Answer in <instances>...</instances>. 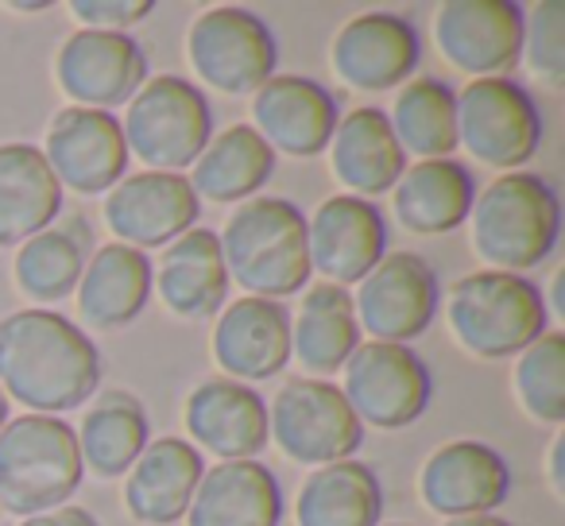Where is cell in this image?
<instances>
[{"label":"cell","mask_w":565,"mask_h":526,"mask_svg":"<svg viewBox=\"0 0 565 526\" xmlns=\"http://www.w3.org/2000/svg\"><path fill=\"white\" fill-rule=\"evenodd\" d=\"M395 140L407 155L449 159L457 140V94L441 78H411L387 112Z\"/></svg>","instance_id":"cell-33"},{"label":"cell","mask_w":565,"mask_h":526,"mask_svg":"<svg viewBox=\"0 0 565 526\" xmlns=\"http://www.w3.org/2000/svg\"><path fill=\"white\" fill-rule=\"evenodd\" d=\"M345 399L361 426L376 430H407L426 415L434 395L430 368L411 345H387L369 341L356 345V353L345 361Z\"/></svg>","instance_id":"cell-10"},{"label":"cell","mask_w":565,"mask_h":526,"mask_svg":"<svg viewBox=\"0 0 565 526\" xmlns=\"http://www.w3.org/2000/svg\"><path fill=\"white\" fill-rule=\"evenodd\" d=\"M438 276L415 251H387L353 294L361 333H372V341H387V345H411L415 337H423L438 318Z\"/></svg>","instance_id":"cell-11"},{"label":"cell","mask_w":565,"mask_h":526,"mask_svg":"<svg viewBox=\"0 0 565 526\" xmlns=\"http://www.w3.org/2000/svg\"><path fill=\"white\" fill-rule=\"evenodd\" d=\"M221 256L233 283L256 299H287L310 283L307 213L291 197H248L233 210L221 236Z\"/></svg>","instance_id":"cell-2"},{"label":"cell","mask_w":565,"mask_h":526,"mask_svg":"<svg viewBox=\"0 0 565 526\" xmlns=\"http://www.w3.org/2000/svg\"><path fill=\"white\" fill-rule=\"evenodd\" d=\"M446 322L465 353L480 361H508L546 333L550 310L526 276L472 271L449 287Z\"/></svg>","instance_id":"cell-5"},{"label":"cell","mask_w":565,"mask_h":526,"mask_svg":"<svg viewBox=\"0 0 565 526\" xmlns=\"http://www.w3.org/2000/svg\"><path fill=\"white\" fill-rule=\"evenodd\" d=\"M361 345L353 294L345 287L318 283L307 291L299 314L291 318V356L310 372V379H326L345 368V361Z\"/></svg>","instance_id":"cell-29"},{"label":"cell","mask_w":565,"mask_h":526,"mask_svg":"<svg viewBox=\"0 0 565 526\" xmlns=\"http://www.w3.org/2000/svg\"><path fill=\"white\" fill-rule=\"evenodd\" d=\"M515 395L534 422H565V337L542 333L515 361Z\"/></svg>","instance_id":"cell-35"},{"label":"cell","mask_w":565,"mask_h":526,"mask_svg":"<svg viewBox=\"0 0 565 526\" xmlns=\"http://www.w3.org/2000/svg\"><path fill=\"white\" fill-rule=\"evenodd\" d=\"M210 345L225 379L236 384L275 379L291 364V314L282 302L256 299V294L225 302Z\"/></svg>","instance_id":"cell-20"},{"label":"cell","mask_w":565,"mask_h":526,"mask_svg":"<svg viewBox=\"0 0 565 526\" xmlns=\"http://www.w3.org/2000/svg\"><path fill=\"white\" fill-rule=\"evenodd\" d=\"M205 476V457L186 438L148 441L128 469L125 507L143 526H171L186 518L190 500Z\"/></svg>","instance_id":"cell-22"},{"label":"cell","mask_w":565,"mask_h":526,"mask_svg":"<svg viewBox=\"0 0 565 526\" xmlns=\"http://www.w3.org/2000/svg\"><path fill=\"white\" fill-rule=\"evenodd\" d=\"M333 74L364 94L407 86L423 63L418 28L399 12H361L338 32L330 47Z\"/></svg>","instance_id":"cell-16"},{"label":"cell","mask_w":565,"mask_h":526,"mask_svg":"<svg viewBox=\"0 0 565 526\" xmlns=\"http://www.w3.org/2000/svg\"><path fill=\"white\" fill-rule=\"evenodd\" d=\"M74 433H78L82 464H89L97 476L113 480V476H125L136 464V457L148 449L151 422L136 395L102 391Z\"/></svg>","instance_id":"cell-32"},{"label":"cell","mask_w":565,"mask_h":526,"mask_svg":"<svg viewBox=\"0 0 565 526\" xmlns=\"http://www.w3.org/2000/svg\"><path fill=\"white\" fill-rule=\"evenodd\" d=\"M457 140L492 171H519L542 148V112L511 78H472L457 94Z\"/></svg>","instance_id":"cell-8"},{"label":"cell","mask_w":565,"mask_h":526,"mask_svg":"<svg viewBox=\"0 0 565 526\" xmlns=\"http://www.w3.org/2000/svg\"><path fill=\"white\" fill-rule=\"evenodd\" d=\"M418 495L434 515L446 518L492 515L511 495V469L500 449L484 441H446L426 457L418 472Z\"/></svg>","instance_id":"cell-18"},{"label":"cell","mask_w":565,"mask_h":526,"mask_svg":"<svg viewBox=\"0 0 565 526\" xmlns=\"http://www.w3.org/2000/svg\"><path fill=\"white\" fill-rule=\"evenodd\" d=\"M4 422H9V395L0 391V430H4Z\"/></svg>","instance_id":"cell-43"},{"label":"cell","mask_w":565,"mask_h":526,"mask_svg":"<svg viewBox=\"0 0 565 526\" xmlns=\"http://www.w3.org/2000/svg\"><path fill=\"white\" fill-rule=\"evenodd\" d=\"M523 17L515 0H449L434 20V40L457 71L508 78L523 58Z\"/></svg>","instance_id":"cell-15"},{"label":"cell","mask_w":565,"mask_h":526,"mask_svg":"<svg viewBox=\"0 0 565 526\" xmlns=\"http://www.w3.org/2000/svg\"><path fill=\"white\" fill-rule=\"evenodd\" d=\"M267 433L275 446L299 464H338L353 461L364 441V426L353 415L345 391L330 379H287L267 410Z\"/></svg>","instance_id":"cell-7"},{"label":"cell","mask_w":565,"mask_h":526,"mask_svg":"<svg viewBox=\"0 0 565 526\" xmlns=\"http://www.w3.org/2000/svg\"><path fill=\"white\" fill-rule=\"evenodd\" d=\"M330 163L338 182L356 197H376L395 190V182L407 171V151L399 148L384 109H361L345 112L338 120V132L330 140Z\"/></svg>","instance_id":"cell-26"},{"label":"cell","mask_w":565,"mask_h":526,"mask_svg":"<svg viewBox=\"0 0 565 526\" xmlns=\"http://www.w3.org/2000/svg\"><path fill=\"white\" fill-rule=\"evenodd\" d=\"M565 9L557 0L534 4L531 17H523V55L531 74L546 89L565 86Z\"/></svg>","instance_id":"cell-36"},{"label":"cell","mask_w":565,"mask_h":526,"mask_svg":"<svg viewBox=\"0 0 565 526\" xmlns=\"http://www.w3.org/2000/svg\"><path fill=\"white\" fill-rule=\"evenodd\" d=\"M384 484L364 461H338L315 469L299 487L295 523L299 526H380Z\"/></svg>","instance_id":"cell-31"},{"label":"cell","mask_w":565,"mask_h":526,"mask_svg":"<svg viewBox=\"0 0 565 526\" xmlns=\"http://www.w3.org/2000/svg\"><path fill=\"white\" fill-rule=\"evenodd\" d=\"M271 174L275 151L264 143V136L252 125H233L205 143V151L194 163V174H186V179L194 186L198 202L205 197L213 205H236L259 197Z\"/></svg>","instance_id":"cell-30"},{"label":"cell","mask_w":565,"mask_h":526,"mask_svg":"<svg viewBox=\"0 0 565 526\" xmlns=\"http://www.w3.org/2000/svg\"><path fill=\"white\" fill-rule=\"evenodd\" d=\"M128 155L148 163V171H186L213 140V112L205 94L179 74H159L143 82L128 101L125 117Z\"/></svg>","instance_id":"cell-6"},{"label":"cell","mask_w":565,"mask_h":526,"mask_svg":"<svg viewBox=\"0 0 565 526\" xmlns=\"http://www.w3.org/2000/svg\"><path fill=\"white\" fill-rule=\"evenodd\" d=\"M554 310L557 314H565V276L562 271L554 276Z\"/></svg>","instance_id":"cell-41"},{"label":"cell","mask_w":565,"mask_h":526,"mask_svg":"<svg viewBox=\"0 0 565 526\" xmlns=\"http://www.w3.org/2000/svg\"><path fill=\"white\" fill-rule=\"evenodd\" d=\"M43 159L55 171L58 186L74 194H109L128 174V143L125 128L113 112L66 105L55 112L43 136Z\"/></svg>","instance_id":"cell-12"},{"label":"cell","mask_w":565,"mask_h":526,"mask_svg":"<svg viewBox=\"0 0 565 526\" xmlns=\"http://www.w3.org/2000/svg\"><path fill=\"white\" fill-rule=\"evenodd\" d=\"M469 217L472 251L484 259L488 271L523 276L526 268H539L562 236V202L554 186L526 171L500 174L472 202Z\"/></svg>","instance_id":"cell-3"},{"label":"cell","mask_w":565,"mask_h":526,"mask_svg":"<svg viewBox=\"0 0 565 526\" xmlns=\"http://www.w3.org/2000/svg\"><path fill=\"white\" fill-rule=\"evenodd\" d=\"M20 526H102V523H97L86 507H74V503H66V507H55V511H47V515L24 518Z\"/></svg>","instance_id":"cell-38"},{"label":"cell","mask_w":565,"mask_h":526,"mask_svg":"<svg viewBox=\"0 0 565 526\" xmlns=\"http://www.w3.org/2000/svg\"><path fill=\"white\" fill-rule=\"evenodd\" d=\"M9 9H17V12H47L51 0H24V4H9Z\"/></svg>","instance_id":"cell-42"},{"label":"cell","mask_w":565,"mask_h":526,"mask_svg":"<svg viewBox=\"0 0 565 526\" xmlns=\"http://www.w3.org/2000/svg\"><path fill=\"white\" fill-rule=\"evenodd\" d=\"M86 464L78 433L58 415H20L0 430V507L9 515H47L82 487Z\"/></svg>","instance_id":"cell-4"},{"label":"cell","mask_w":565,"mask_h":526,"mask_svg":"<svg viewBox=\"0 0 565 526\" xmlns=\"http://www.w3.org/2000/svg\"><path fill=\"white\" fill-rule=\"evenodd\" d=\"M186 430L190 446L198 453H217L221 461H256L264 446L271 441L267 433V402L259 399L256 387L236 384V379H205L186 395Z\"/></svg>","instance_id":"cell-21"},{"label":"cell","mask_w":565,"mask_h":526,"mask_svg":"<svg viewBox=\"0 0 565 526\" xmlns=\"http://www.w3.org/2000/svg\"><path fill=\"white\" fill-rule=\"evenodd\" d=\"M198 213H202V202L190 179L171 171L125 174L102 205L105 228L117 236V244L140 251L167 248L171 240H179L198 225Z\"/></svg>","instance_id":"cell-13"},{"label":"cell","mask_w":565,"mask_h":526,"mask_svg":"<svg viewBox=\"0 0 565 526\" xmlns=\"http://www.w3.org/2000/svg\"><path fill=\"white\" fill-rule=\"evenodd\" d=\"M338 97L302 74H275L252 94V128L271 151L279 148L295 159L322 155L338 132Z\"/></svg>","instance_id":"cell-19"},{"label":"cell","mask_w":565,"mask_h":526,"mask_svg":"<svg viewBox=\"0 0 565 526\" xmlns=\"http://www.w3.org/2000/svg\"><path fill=\"white\" fill-rule=\"evenodd\" d=\"M387 526H407V523H387Z\"/></svg>","instance_id":"cell-44"},{"label":"cell","mask_w":565,"mask_h":526,"mask_svg":"<svg viewBox=\"0 0 565 526\" xmlns=\"http://www.w3.org/2000/svg\"><path fill=\"white\" fill-rule=\"evenodd\" d=\"M186 55L205 86L241 97L256 94L267 78H275L279 43L264 17L241 9V4H221L190 24Z\"/></svg>","instance_id":"cell-9"},{"label":"cell","mask_w":565,"mask_h":526,"mask_svg":"<svg viewBox=\"0 0 565 526\" xmlns=\"http://www.w3.org/2000/svg\"><path fill=\"white\" fill-rule=\"evenodd\" d=\"M151 259L148 251L128 244H102L86 259V271L78 279V318L89 330H125L143 314L151 299Z\"/></svg>","instance_id":"cell-24"},{"label":"cell","mask_w":565,"mask_h":526,"mask_svg":"<svg viewBox=\"0 0 565 526\" xmlns=\"http://www.w3.org/2000/svg\"><path fill=\"white\" fill-rule=\"evenodd\" d=\"M441 526H511L500 515H465V518H446Z\"/></svg>","instance_id":"cell-40"},{"label":"cell","mask_w":565,"mask_h":526,"mask_svg":"<svg viewBox=\"0 0 565 526\" xmlns=\"http://www.w3.org/2000/svg\"><path fill=\"white\" fill-rule=\"evenodd\" d=\"M228 283L233 279H228L225 256H221V233L198 225L167 244L163 264L151 279V287H159L163 307L186 322L217 318L225 310Z\"/></svg>","instance_id":"cell-23"},{"label":"cell","mask_w":565,"mask_h":526,"mask_svg":"<svg viewBox=\"0 0 565 526\" xmlns=\"http://www.w3.org/2000/svg\"><path fill=\"white\" fill-rule=\"evenodd\" d=\"M63 213V186L35 143H0V248L32 240Z\"/></svg>","instance_id":"cell-28"},{"label":"cell","mask_w":565,"mask_h":526,"mask_svg":"<svg viewBox=\"0 0 565 526\" xmlns=\"http://www.w3.org/2000/svg\"><path fill=\"white\" fill-rule=\"evenodd\" d=\"M55 78L63 94L82 109H117L128 105L148 82V55L128 32L82 28L58 47Z\"/></svg>","instance_id":"cell-14"},{"label":"cell","mask_w":565,"mask_h":526,"mask_svg":"<svg viewBox=\"0 0 565 526\" xmlns=\"http://www.w3.org/2000/svg\"><path fill=\"white\" fill-rule=\"evenodd\" d=\"M310 236V271L326 276L333 287H353L387 256V221L384 210L369 197L333 194L318 205L307 221Z\"/></svg>","instance_id":"cell-17"},{"label":"cell","mask_w":565,"mask_h":526,"mask_svg":"<svg viewBox=\"0 0 565 526\" xmlns=\"http://www.w3.org/2000/svg\"><path fill=\"white\" fill-rule=\"evenodd\" d=\"M86 271V236L71 225H51L20 244L12 279L20 294L32 302H58L78 291Z\"/></svg>","instance_id":"cell-34"},{"label":"cell","mask_w":565,"mask_h":526,"mask_svg":"<svg viewBox=\"0 0 565 526\" xmlns=\"http://www.w3.org/2000/svg\"><path fill=\"white\" fill-rule=\"evenodd\" d=\"M282 487L264 461H221L198 484L186 526H279Z\"/></svg>","instance_id":"cell-25"},{"label":"cell","mask_w":565,"mask_h":526,"mask_svg":"<svg viewBox=\"0 0 565 526\" xmlns=\"http://www.w3.org/2000/svg\"><path fill=\"white\" fill-rule=\"evenodd\" d=\"M102 387V353L82 325L58 310H17L0 318V391L32 415H63Z\"/></svg>","instance_id":"cell-1"},{"label":"cell","mask_w":565,"mask_h":526,"mask_svg":"<svg viewBox=\"0 0 565 526\" xmlns=\"http://www.w3.org/2000/svg\"><path fill=\"white\" fill-rule=\"evenodd\" d=\"M477 202V179L457 159H423L395 182V217L415 236H446L461 228Z\"/></svg>","instance_id":"cell-27"},{"label":"cell","mask_w":565,"mask_h":526,"mask_svg":"<svg viewBox=\"0 0 565 526\" xmlns=\"http://www.w3.org/2000/svg\"><path fill=\"white\" fill-rule=\"evenodd\" d=\"M151 0H74L71 12L94 32H128L151 17Z\"/></svg>","instance_id":"cell-37"},{"label":"cell","mask_w":565,"mask_h":526,"mask_svg":"<svg viewBox=\"0 0 565 526\" xmlns=\"http://www.w3.org/2000/svg\"><path fill=\"white\" fill-rule=\"evenodd\" d=\"M562 461H565V433H557V438L550 441V487H554L557 500L565 495V472H562Z\"/></svg>","instance_id":"cell-39"}]
</instances>
